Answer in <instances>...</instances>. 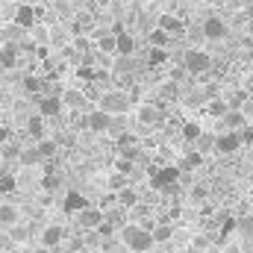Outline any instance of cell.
I'll return each mask as SVG.
<instances>
[{
    "label": "cell",
    "instance_id": "20",
    "mask_svg": "<svg viewBox=\"0 0 253 253\" xmlns=\"http://www.w3.org/2000/svg\"><path fill=\"white\" fill-rule=\"evenodd\" d=\"M165 62H168V50L165 47H147V56H144L147 68H162Z\"/></svg>",
    "mask_w": 253,
    "mask_h": 253
},
{
    "label": "cell",
    "instance_id": "10",
    "mask_svg": "<svg viewBox=\"0 0 253 253\" xmlns=\"http://www.w3.org/2000/svg\"><path fill=\"white\" fill-rule=\"evenodd\" d=\"M242 147V138H239V132H221V135H215V150L218 153H224V156H233L236 150Z\"/></svg>",
    "mask_w": 253,
    "mask_h": 253
},
{
    "label": "cell",
    "instance_id": "7",
    "mask_svg": "<svg viewBox=\"0 0 253 253\" xmlns=\"http://www.w3.org/2000/svg\"><path fill=\"white\" fill-rule=\"evenodd\" d=\"M83 126H88L91 132H112V115H106L103 109H91L83 118Z\"/></svg>",
    "mask_w": 253,
    "mask_h": 253
},
{
    "label": "cell",
    "instance_id": "15",
    "mask_svg": "<svg viewBox=\"0 0 253 253\" xmlns=\"http://www.w3.org/2000/svg\"><path fill=\"white\" fill-rule=\"evenodd\" d=\"M18 56H21L18 44H3V47H0V68H3V71L18 68Z\"/></svg>",
    "mask_w": 253,
    "mask_h": 253
},
{
    "label": "cell",
    "instance_id": "41",
    "mask_svg": "<svg viewBox=\"0 0 253 253\" xmlns=\"http://www.w3.org/2000/svg\"><path fill=\"white\" fill-rule=\"evenodd\" d=\"M141 156V150H138V144H132V147H124L121 150V159H129V162H135Z\"/></svg>",
    "mask_w": 253,
    "mask_h": 253
},
{
    "label": "cell",
    "instance_id": "40",
    "mask_svg": "<svg viewBox=\"0 0 253 253\" xmlns=\"http://www.w3.org/2000/svg\"><path fill=\"white\" fill-rule=\"evenodd\" d=\"M245 97H248L245 91H236V94H230V97H227V106H230V109H239V106L245 103Z\"/></svg>",
    "mask_w": 253,
    "mask_h": 253
},
{
    "label": "cell",
    "instance_id": "13",
    "mask_svg": "<svg viewBox=\"0 0 253 253\" xmlns=\"http://www.w3.org/2000/svg\"><path fill=\"white\" fill-rule=\"evenodd\" d=\"M62 239H65V230L59 224H50V227L42 230V248H47V251H56L62 245Z\"/></svg>",
    "mask_w": 253,
    "mask_h": 253
},
{
    "label": "cell",
    "instance_id": "45",
    "mask_svg": "<svg viewBox=\"0 0 253 253\" xmlns=\"http://www.w3.org/2000/svg\"><path fill=\"white\" fill-rule=\"evenodd\" d=\"M12 248H15V242L9 236H0V251H12Z\"/></svg>",
    "mask_w": 253,
    "mask_h": 253
},
{
    "label": "cell",
    "instance_id": "19",
    "mask_svg": "<svg viewBox=\"0 0 253 253\" xmlns=\"http://www.w3.org/2000/svg\"><path fill=\"white\" fill-rule=\"evenodd\" d=\"M27 132H30V138H33V141H42V138H47V135H44V118H42L39 112L27 118Z\"/></svg>",
    "mask_w": 253,
    "mask_h": 253
},
{
    "label": "cell",
    "instance_id": "12",
    "mask_svg": "<svg viewBox=\"0 0 253 253\" xmlns=\"http://www.w3.org/2000/svg\"><path fill=\"white\" fill-rule=\"evenodd\" d=\"M156 27H159V30H165L168 36H180V33H186V27H189V24H186L183 18H177V15H168V12H165V15H159V18H156Z\"/></svg>",
    "mask_w": 253,
    "mask_h": 253
},
{
    "label": "cell",
    "instance_id": "22",
    "mask_svg": "<svg viewBox=\"0 0 253 253\" xmlns=\"http://www.w3.org/2000/svg\"><path fill=\"white\" fill-rule=\"evenodd\" d=\"M203 165V153H197V150H189L186 156H183V162H180V171H197Z\"/></svg>",
    "mask_w": 253,
    "mask_h": 253
},
{
    "label": "cell",
    "instance_id": "47",
    "mask_svg": "<svg viewBox=\"0 0 253 253\" xmlns=\"http://www.w3.org/2000/svg\"><path fill=\"white\" fill-rule=\"evenodd\" d=\"M18 3H27V0H18Z\"/></svg>",
    "mask_w": 253,
    "mask_h": 253
},
{
    "label": "cell",
    "instance_id": "4",
    "mask_svg": "<svg viewBox=\"0 0 253 253\" xmlns=\"http://www.w3.org/2000/svg\"><path fill=\"white\" fill-rule=\"evenodd\" d=\"M183 71L191 74V77H203V74H209V71H212V56H209L206 50L191 47V50L183 53Z\"/></svg>",
    "mask_w": 253,
    "mask_h": 253
},
{
    "label": "cell",
    "instance_id": "21",
    "mask_svg": "<svg viewBox=\"0 0 253 253\" xmlns=\"http://www.w3.org/2000/svg\"><path fill=\"white\" fill-rule=\"evenodd\" d=\"M36 150H39V156H42V162H50V159L56 156V150H59V144H56L53 138H42V141H36Z\"/></svg>",
    "mask_w": 253,
    "mask_h": 253
},
{
    "label": "cell",
    "instance_id": "28",
    "mask_svg": "<svg viewBox=\"0 0 253 253\" xmlns=\"http://www.w3.org/2000/svg\"><path fill=\"white\" fill-rule=\"evenodd\" d=\"M62 106H71V109H80V106H85V97H83V91H65V94H62Z\"/></svg>",
    "mask_w": 253,
    "mask_h": 253
},
{
    "label": "cell",
    "instance_id": "24",
    "mask_svg": "<svg viewBox=\"0 0 253 253\" xmlns=\"http://www.w3.org/2000/svg\"><path fill=\"white\" fill-rule=\"evenodd\" d=\"M147 42H150V47H165V50H168V44H171V36H168L165 30H159V27H156V30L147 36Z\"/></svg>",
    "mask_w": 253,
    "mask_h": 253
},
{
    "label": "cell",
    "instance_id": "25",
    "mask_svg": "<svg viewBox=\"0 0 253 253\" xmlns=\"http://www.w3.org/2000/svg\"><path fill=\"white\" fill-rule=\"evenodd\" d=\"M97 50H100V53H106V56H118V44H115V33H109V36H103V39L97 42Z\"/></svg>",
    "mask_w": 253,
    "mask_h": 253
},
{
    "label": "cell",
    "instance_id": "11",
    "mask_svg": "<svg viewBox=\"0 0 253 253\" xmlns=\"http://www.w3.org/2000/svg\"><path fill=\"white\" fill-rule=\"evenodd\" d=\"M85 206H91V203H88V197H85L83 191H74V189H71L62 197V209L68 212V215H77V212H83Z\"/></svg>",
    "mask_w": 253,
    "mask_h": 253
},
{
    "label": "cell",
    "instance_id": "44",
    "mask_svg": "<svg viewBox=\"0 0 253 253\" xmlns=\"http://www.w3.org/2000/svg\"><path fill=\"white\" fill-rule=\"evenodd\" d=\"M206 194H209V191L203 189V186H194V189H191V197H194V200H203Z\"/></svg>",
    "mask_w": 253,
    "mask_h": 253
},
{
    "label": "cell",
    "instance_id": "8",
    "mask_svg": "<svg viewBox=\"0 0 253 253\" xmlns=\"http://www.w3.org/2000/svg\"><path fill=\"white\" fill-rule=\"evenodd\" d=\"M200 36L209 39V42H221V39L227 36V24H224L218 15H209V18L203 21V27H200Z\"/></svg>",
    "mask_w": 253,
    "mask_h": 253
},
{
    "label": "cell",
    "instance_id": "31",
    "mask_svg": "<svg viewBox=\"0 0 253 253\" xmlns=\"http://www.w3.org/2000/svg\"><path fill=\"white\" fill-rule=\"evenodd\" d=\"M200 135H203V129H200L197 124H191V121L183 124V138H186V141H197Z\"/></svg>",
    "mask_w": 253,
    "mask_h": 253
},
{
    "label": "cell",
    "instance_id": "48",
    "mask_svg": "<svg viewBox=\"0 0 253 253\" xmlns=\"http://www.w3.org/2000/svg\"><path fill=\"white\" fill-rule=\"evenodd\" d=\"M68 253H77V251H68Z\"/></svg>",
    "mask_w": 253,
    "mask_h": 253
},
{
    "label": "cell",
    "instance_id": "43",
    "mask_svg": "<svg viewBox=\"0 0 253 253\" xmlns=\"http://www.w3.org/2000/svg\"><path fill=\"white\" fill-rule=\"evenodd\" d=\"M109 186H112V189H115V191L126 189V177H124V174H115V177L109 180Z\"/></svg>",
    "mask_w": 253,
    "mask_h": 253
},
{
    "label": "cell",
    "instance_id": "3",
    "mask_svg": "<svg viewBox=\"0 0 253 253\" xmlns=\"http://www.w3.org/2000/svg\"><path fill=\"white\" fill-rule=\"evenodd\" d=\"M129 106H132V97L121 88H112V91L100 94V109L106 115H124V112H129Z\"/></svg>",
    "mask_w": 253,
    "mask_h": 253
},
{
    "label": "cell",
    "instance_id": "33",
    "mask_svg": "<svg viewBox=\"0 0 253 253\" xmlns=\"http://www.w3.org/2000/svg\"><path fill=\"white\" fill-rule=\"evenodd\" d=\"M42 186H44L47 191H56L59 186H62V177H59V174H53V171H47V174H44V180H42Z\"/></svg>",
    "mask_w": 253,
    "mask_h": 253
},
{
    "label": "cell",
    "instance_id": "14",
    "mask_svg": "<svg viewBox=\"0 0 253 253\" xmlns=\"http://www.w3.org/2000/svg\"><path fill=\"white\" fill-rule=\"evenodd\" d=\"M18 221H21V209L15 203H0V227L12 230Z\"/></svg>",
    "mask_w": 253,
    "mask_h": 253
},
{
    "label": "cell",
    "instance_id": "23",
    "mask_svg": "<svg viewBox=\"0 0 253 253\" xmlns=\"http://www.w3.org/2000/svg\"><path fill=\"white\" fill-rule=\"evenodd\" d=\"M118 203H121L124 209H132V206H138V191L129 189V186H126V189H121V191H118Z\"/></svg>",
    "mask_w": 253,
    "mask_h": 253
},
{
    "label": "cell",
    "instance_id": "46",
    "mask_svg": "<svg viewBox=\"0 0 253 253\" xmlns=\"http://www.w3.org/2000/svg\"><path fill=\"white\" fill-rule=\"evenodd\" d=\"M33 253H50V251H47V248H36Z\"/></svg>",
    "mask_w": 253,
    "mask_h": 253
},
{
    "label": "cell",
    "instance_id": "5",
    "mask_svg": "<svg viewBox=\"0 0 253 253\" xmlns=\"http://www.w3.org/2000/svg\"><path fill=\"white\" fill-rule=\"evenodd\" d=\"M12 24H18L21 30H36V24H39V12L30 6V3H18V9H15V15H12Z\"/></svg>",
    "mask_w": 253,
    "mask_h": 253
},
{
    "label": "cell",
    "instance_id": "30",
    "mask_svg": "<svg viewBox=\"0 0 253 253\" xmlns=\"http://www.w3.org/2000/svg\"><path fill=\"white\" fill-rule=\"evenodd\" d=\"M236 230H239L248 242H253V215H245L242 221H236Z\"/></svg>",
    "mask_w": 253,
    "mask_h": 253
},
{
    "label": "cell",
    "instance_id": "36",
    "mask_svg": "<svg viewBox=\"0 0 253 253\" xmlns=\"http://www.w3.org/2000/svg\"><path fill=\"white\" fill-rule=\"evenodd\" d=\"M115 144H118V150H124V147H132V144H138V138H135L132 132H121V135L115 138Z\"/></svg>",
    "mask_w": 253,
    "mask_h": 253
},
{
    "label": "cell",
    "instance_id": "39",
    "mask_svg": "<svg viewBox=\"0 0 253 253\" xmlns=\"http://www.w3.org/2000/svg\"><path fill=\"white\" fill-rule=\"evenodd\" d=\"M239 138H242V147L245 144H253V124H245L239 129Z\"/></svg>",
    "mask_w": 253,
    "mask_h": 253
},
{
    "label": "cell",
    "instance_id": "35",
    "mask_svg": "<svg viewBox=\"0 0 253 253\" xmlns=\"http://www.w3.org/2000/svg\"><path fill=\"white\" fill-rule=\"evenodd\" d=\"M0 156H3V162H12V159H18V156H21V147H18V144H3Z\"/></svg>",
    "mask_w": 253,
    "mask_h": 253
},
{
    "label": "cell",
    "instance_id": "1",
    "mask_svg": "<svg viewBox=\"0 0 253 253\" xmlns=\"http://www.w3.org/2000/svg\"><path fill=\"white\" fill-rule=\"evenodd\" d=\"M121 242L126 245V251L132 253H147L156 245L150 227H144V224H124L121 227Z\"/></svg>",
    "mask_w": 253,
    "mask_h": 253
},
{
    "label": "cell",
    "instance_id": "9",
    "mask_svg": "<svg viewBox=\"0 0 253 253\" xmlns=\"http://www.w3.org/2000/svg\"><path fill=\"white\" fill-rule=\"evenodd\" d=\"M103 215H106L103 209H97V206H85L83 212H77V224H80L83 230H91V233H94V230L103 224Z\"/></svg>",
    "mask_w": 253,
    "mask_h": 253
},
{
    "label": "cell",
    "instance_id": "26",
    "mask_svg": "<svg viewBox=\"0 0 253 253\" xmlns=\"http://www.w3.org/2000/svg\"><path fill=\"white\" fill-rule=\"evenodd\" d=\"M227 112H230L227 100H209V103H206V115H212V118H224Z\"/></svg>",
    "mask_w": 253,
    "mask_h": 253
},
{
    "label": "cell",
    "instance_id": "38",
    "mask_svg": "<svg viewBox=\"0 0 253 253\" xmlns=\"http://www.w3.org/2000/svg\"><path fill=\"white\" fill-rule=\"evenodd\" d=\"M115 171H118V174H124V177H129V174L135 171V165H132L129 159H118V162H115Z\"/></svg>",
    "mask_w": 253,
    "mask_h": 253
},
{
    "label": "cell",
    "instance_id": "17",
    "mask_svg": "<svg viewBox=\"0 0 253 253\" xmlns=\"http://www.w3.org/2000/svg\"><path fill=\"white\" fill-rule=\"evenodd\" d=\"M221 121H224V129H227V132H239L242 126L248 124V118L242 115V109H230Z\"/></svg>",
    "mask_w": 253,
    "mask_h": 253
},
{
    "label": "cell",
    "instance_id": "18",
    "mask_svg": "<svg viewBox=\"0 0 253 253\" xmlns=\"http://www.w3.org/2000/svg\"><path fill=\"white\" fill-rule=\"evenodd\" d=\"M115 44H118V56H132V53H135V47H138V44H135V39H132L129 33H124V30H121V33H115Z\"/></svg>",
    "mask_w": 253,
    "mask_h": 253
},
{
    "label": "cell",
    "instance_id": "32",
    "mask_svg": "<svg viewBox=\"0 0 253 253\" xmlns=\"http://www.w3.org/2000/svg\"><path fill=\"white\" fill-rule=\"evenodd\" d=\"M194 144H197V147H194L197 153H206V150H215V135H206V132H203V135H200V138H197Z\"/></svg>",
    "mask_w": 253,
    "mask_h": 253
},
{
    "label": "cell",
    "instance_id": "37",
    "mask_svg": "<svg viewBox=\"0 0 253 253\" xmlns=\"http://www.w3.org/2000/svg\"><path fill=\"white\" fill-rule=\"evenodd\" d=\"M153 233V242H165V239H171V227L168 224H159L156 230H150Z\"/></svg>",
    "mask_w": 253,
    "mask_h": 253
},
{
    "label": "cell",
    "instance_id": "49",
    "mask_svg": "<svg viewBox=\"0 0 253 253\" xmlns=\"http://www.w3.org/2000/svg\"><path fill=\"white\" fill-rule=\"evenodd\" d=\"M0 47H3V44H0Z\"/></svg>",
    "mask_w": 253,
    "mask_h": 253
},
{
    "label": "cell",
    "instance_id": "2",
    "mask_svg": "<svg viewBox=\"0 0 253 253\" xmlns=\"http://www.w3.org/2000/svg\"><path fill=\"white\" fill-rule=\"evenodd\" d=\"M180 177H183V171H180L177 165L153 168V171H150V189H156V191H177Z\"/></svg>",
    "mask_w": 253,
    "mask_h": 253
},
{
    "label": "cell",
    "instance_id": "34",
    "mask_svg": "<svg viewBox=\"0 0 253 253\" xmlns=\"http://www.w3.org/2000/svg\"><path fill=\"white\" fill-rule=\"evenodd\" d=\"M15 189H18V180H15L12 174H0V191H3V194H12Z\"/></svg>",
    "mask_w": 253,
    "mask_h": 253
},
{
    "label": "cell",
    "instance_id": "29",
    "mask_svg": "<svg viewBox=\"0 0 253 253\" xmlns=\"http://www.w3.org/2000/svg\"><path fill=\"white\" fill-rule=\"evenodd\" d=\"M159 94H162V100H180V85L168 80V83L159 85Z\"/></svg>",
    "mask_w": 253,
    "mask_h": 253
},
{
    "label": "cell",
    "instance_id": "42",
    "mask_svg": "<svg viewBox=\"0 0 253 253\" xmlns=\"http://www.w3.org/2000/svg\"><path fill=\"white\" fill-rule=\"evenodd\" d=\"M77 74H80L83 80H94V77H97V74H94V68H88V62L80 65V68H77Z\"/></svg>",
    "mask_w": 253,
    "mask_h": 253
},
{
    "label": "cell",
    "instance_id": "27",
    "mask_svg": "<svg viewBox=\"0 0 253 253\" xmlns=\"http://www.w3.org/2000/svg\"><path fill=\"white\" fill-rule=\"evenodd\" d=\"M21 165H42V156L36 147H21V156H18Z\"/></svg>",
    "mask_w": 253,
    "mask_h": 253
},
{
    "label": "cell",
    "instance_id": "6",
    "mask_svg": "<svg viewBox=\"0 0 253 253\" xmlns=\"http://www.w3.org/2000/svg\"><path fill=\"white\" fill-rule=\"evenodd\" d=\"M62 97L59 94H42L39 97V115L44 118V121H50V118H59L62 115Z\"/></svg>",
    "mask_w": 253,
    "mask_h": 253
},
{
    "label": "cell",
    "instance_id": "16",
    "mask_svg": "<svg viewBox=\"0 0 253 253\" xmlns=\"http://www.w3.org/2000/svg\"><path fill=\"white\" fill-rule=\"evenodd\" d=\"M138 121L147 126H159L165 121V115H162V109H156V106H141L138 109Z\"/></svg>",
    "mask_w": 253,
    "mask_h": 253
}]
</instances>
